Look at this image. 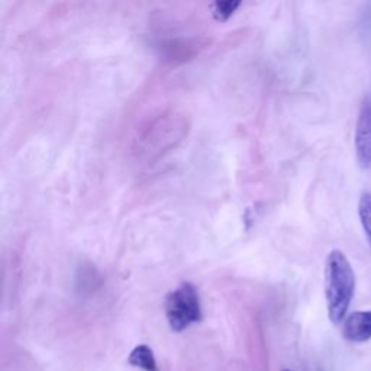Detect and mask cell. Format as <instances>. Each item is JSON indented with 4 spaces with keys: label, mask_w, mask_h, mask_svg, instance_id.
Returning <instances> with one entry per match:
<instances>
[{
    "label": "cell",
    "mask_w": 371,
    "mask_h": 371,
    "mask_svg": "<svg viewBox=\"0 0 371 371\" xmlns=\"http://www.w3.org/2000/svg\"><path fill=\"white\" fill-rule=\"evenodd\" d=\"M166 316L174 332H181L202 319V307L197 288L184 281L166 298Z\"/></svg>",
    "instance_id": "obj_2"
},
{
    "label": "cell",
    "mask_w": 371,
    "mask_h": 371,
    "mask_svg": "<svg viewBox=\"0 0 371 371\" xmlns=\"http://www.w3.org/2000/svg\"><path fill=\"white\" fill-rule=\"evenodd\" d=\"M356 155L358 166L364 170L371 167V93L361 105L356 125Z\"/></svg>",
    "instance_id": "obj_3"
},
{
    "label": "cell",
    "mask_w": 371,
    "mask_h": 371,
    "mask_svg": "<svg viewBox=\"0 0 371 371\" xmlns=\"http://www.w3.org/2000/svg\"><path fill=\"white\" fill-rule=\"evenodd\" d=\"M128 364H131L132 367H138L144 371H158L153 349L144 344L132 349V353L128 357Z\"/></svg>",
    "instance_id": "obj_5"
},
{
    "label": "cell",
    "mask_w": 371,
    "mask_h": 371,
    "mask_svg": "<svg viewBox=\"0 0 371 371\" xmlns=\"http://www.w3.org/2000/svg\"><path fill=\"white\" fill-rule=\"evenodd\" d=\"M358 216L365 237L371 245V193L365 192L361 195L358 202Z\"/></svg>",
    "instance_id": "obj_6"
},
{
    "label": "cell",
    "mask_w": 371,
    "mask_h": 371,
    "mask_svg": "<svg viewBox=\"0 0 371 371\" xmlns=\"http://www.w3.org/2000/svg\"><path fill=\"white\" fill-rule=\"evenodd\" d=\"M239 5H241L239 2H215L212 5L214 15L218 20H228Z\"/></svg>",
    "instance_id": "obj_7"
},
{
    "label": "cell",
    "mask_w": 371,
    "mask_h": 371,
    "mask_svg": "<svg viewBox=\"0 0 371 371\" xmlns=\"http://www.w3.org/2000/svg\"><path fill=\"white\" fill-rule=\"evenodd\" d=\"M342 337L349 342H367L371 340V311H357L345 318Z\"/></svg>",
    "instance_id": "obj_4"
},
{
    "label": "cell",
    "mask_w": 371,
    "mask_h": 371,
    "mask_svg": "<svg viewBox=\"0 0 371 371\" xmlns=\"http://www.w3.org/2000/svg\"><path fill=\"white\" fill-rule=\"evenodd\" d=\"M356 293V273L351 262L340 250H332L325 262V298L328 316L338 325L345 321Z\"/></svg>",
    "instance_id": "obj_1"
}]
</instances>
